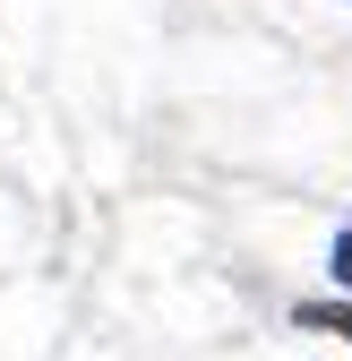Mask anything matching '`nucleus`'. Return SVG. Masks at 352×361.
I'll list each match as a JSON object with an SVG mask.
<instances>
[{
	"label": "nucleus",
	"instance_id": "obj_1",
	"mask_svg": "<svg viewBox=\"0 0 352 361\" xmlns=\"http://www.w3.org/2000/svg\"><path fill=\"white\" fill-rule=\"evenodd\" d=\"M292 327H301V336H327V344H344V353H352V301H344V293L292 301Z\"/></svg>",
	"mask_w": 352,
	"mask_h": 361
},
{
	"label": "nucleus",
	"instance_id": "obj_2",
	"mask_svg": "<svg viewBox=\"0 0 352 361\" xmlns=\"http://www.w3.org/2000/svg\"><path fill=\"white\" fill-rule=\"evenodd\" d=\"M327 293H344V301H352V215L327 233Z\"/></svg>",
	"mask_w": 352,
	"mask_h": 361
}]
</instances>
